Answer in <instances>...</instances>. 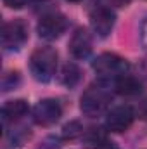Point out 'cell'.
<instances>
[{
	"instance_id": "obj_7",
	"label": "cell",
	"mask_w": 147,
	"mask_h": 149,
	"mask_svg": "<svg viewBox=\"0 0 147 149\" xmlns=\"http://www.w3.org/2000/svg\"><path fill=\"white\" fill-rule=\"evenodd\" d=\"M135 118V111L130 106H116L107 111L106 114V128L114 134L126 132Z\"/></svg>"
},
{
	"instance_id": "obj_10",
	"label": "cell",
	"mask_w": 147,
	"mask_h": 149,
	"mask_svg": "<svg viewBox=\"0 0 147 149\" xmlns=\"http://www.w3.org/2000/svg\"><path fill=\"white\" fill-rule=\"evenodd\" d=\"M28 113V102L24 99H16V101H7L2 108V121L3 128H7L9 123L19 121L24 114Z\"/></svg>"
},
{
	"instance_id": "obj_4",
	"label": "cell",
	"mask_w": 147,
	"mask_h": 149,
	"mask_svg": "<svg viewBox=\"0 0 147 149\" xmlns=\"http://www.w3.org/2000/svg\"><path fill=\"white\" fill-rule=\"evenodd\" d=\"M68 30V19L64 14L57 10H49L40 16V21L37 24V33L43 40H55Z\"/></svg>"
},
{
	"instance_id": "obj_1",
	"label": "cell",
	"mask_w": 147,
	"mask_h": 149,
	"mask_svg": "<svg viewBox=\"0 0 147 149\" xmlns=\"http://www.w3.org/2000/svg\"><path fill=\"white\" fill-rule=\"evenodd\" d=\"M57 61L59 54L54 47H38L30 56V71L37 81L47 83L54 78L57 71Z\"/></svg>"
},
{
	"instance_id": "obj_16",
	"label": "cell",
	"mask_w": 147,
	"mask_h": 149,
	"mask_svg": "<svg viewBox=\"0 0 147 149\" xmlns=\"http://www.w3.org/2000/svg\"><path fill=\"white\" fill-rule=\"evenodd\" d=\"M3 2V5H7L9 9H23L26 3H28V0H2Z\"/></svg>"
},
{
	"instance_id": "obj_18",
	"label": "cell",
	"mask_w": 147,
	"mask_h": 149,
	"mask_svg": "<svg viewBox=\"0 0 147 149\" xmlns=\"http://www.w3.org/2000/svg\"><path fill=\"white\" fill-rule=\"evenodd\" d=\"M94 149H118V146H116L114 142H109V141L106 139L104 142H101V144H99L97 148H94Z\"/></svg>"
},
{
	"instance_id": "obj_5",
	"label": "cell",
	"mask_w": 147,
	"mask_h": 149,
	"mask_svg": "<svg viewBox=\"0 0 147 149\" xmlns=\"http://www.w3.org/2000/svg\"><path fill=\"white\" fill-rule=\"evenodd\" d=\"M28 40V24L23 19H12L2 26V47L7 52L19 50Z\"/></svg>"
},
{
	"instance_id": "obj_14",
	"label": "cell",
	"mask_w": 147,
	"mask_h": 149,
	"mask_svg": "<svg viewBox=\"0 0 147 149\" xmlns=\"http://www.w3.org/2000/svg\"><path fill=\"white\" fill-rule=\"evenodd\" d=\"M19 83V73L17 71H10V73H5L3 74V80H2V88L7 92L14 87H17Z\"/></svg>"
},
{
	"instance_id": "obj_17",
	"label": "cell",
	"mask_w": 147,
	"mask_h": 149,
	"mask_svg": "<svg viewBox=\"0 0 147 149\" xmlns=\"http://www.w3.org/2000/svg\"><path fill=\"white\" fill-rule=\"evenodd\" d=\"M137 114H139L140 118H147V99H144V101L139 104V108H137Z\"/></svg>"
},
{
	"instance_id": "obj_8",
	"label": "cell",
	"mask_w": 147,
	"mask_h": 149,
	"mask_svg": "<svg viewBox=\"0 0 147 149\" xmlns=\"http://www.w3.org/2000/svg\"><path fill=\"white\" fill-rule=\"evenodd\" d=\"M116 23V14L111 7L106 5H97L92 12H90V26L92 30L99 35V37L106 38L112 31Z\"/></svg>"
},
{
	"instance_id": "obj_12",
	"label": "cell",
	"mask_w": 147,
	"mask_h": 149,
	"mask_svg": "<svg viewBox=\"0 0 147 149\" xmlns=\"http://www.w3.org/2000/svg\"><path fill=\"white\" fill-rule=\"evenodd\" d=\"M80 80H81L80 68L74 63H66L62 66V71H61V81H62V85H66L68 88H73V87L78 85Z\"/></svg>"
},
{
	"instance_id": "obj_15",
	"label": "cell",
	"mask_w": 147,
	"mask_h": 149,
	"mask_svg": "<svg viewBox=\"0 0 147 149\" xmlns=\"http://www.w3.org/2000/svg\"><path fill=\"white\" fill-rule=\"evenodd\" d=\"M139 38H140L142 47L147 49V16L142 19V23H140V28H139Z\"/></svg>"
},
{
	"instance_id": "obj_2",
	"label": "cell",
	"mask_w": 147,
	"mask_h": 149,
	"mask_svg": "<svg viewBox=\"0 0 147 149\" xmlns=\"http://www.w3.org/2000/svg\"><path fill=\"white\" fill-rule=\"evenodd\" d=\"M111 101H112V94L109 88L104 83H94L83 92L80 99V109L83 114L95 118L107 111Z\"/></svg>"
},
{
	"instance_id": "obj_6",
	"label": "cell",
	"mask_w": 147,
	"mask_h": 149,
	"mask_svg": "<svg viewBox=\"0 0 147 149\" xmlns=\"http://www.w3.org/2000/svg\"><path fill=\"white\" fill-rule=\"evenodd\" d=\"M62 116V108L57 99H42L33 108V120L40 127H52Z\"/></svg>"
},
{
	"instance_id": "obj_20",
	"label": "cell",
	"mask_w": 147,
	"mask_h": 149,
	"mask_svg": "<svg viewBox=\"0 0 147 149\" xmlns=\"http://www.w3.org/2000/svg\"><path fill=\"white\" fill-rule=\"evenodd\" d=\"M68 2H80V0H68Z\"/></svg>"
},
{
	"instance_id": "obj_11",
	"label": "cell",
	"mask_w": 147,
	"mask_h": 149,
	"mask_svg": "<svg viewBox=\"0 0 147 149\" xmlns=\"http://www.w3.org/2000/svg\"><path fill=\"white\" fill-rule=\"evenodd\" d=\"M116 92L121 94V95H126V97H133V95H139L142 92V81L132 74H123L121 78L116 80Z\"/></svg>"
},
{
	"instance_id": "obj_19",
	"label": "cell",
	"mask_w": 147,
	"mask_h": 149,
	"mask_svg": "<svg viewBox=\"0 0 147 149\" xmlns=\"http://www.w3.org/2000/svg\"><path fill=\"white\" fill-rule=\"evenodd\" d=\"M142 70H144V74L147 76V59H144V64H142Z\"/></svg>"
},
{
	"instance_id": "obj_3",
	"label": "cell",
	"mask_w": 147,
	"mask_h": 149,
	"mask_svg": "<svg viewBox=\"0 0 147 149\" xmlns=\"http://www.w3.org/2000/svg\"><path fill=\"white\" fill-rule=\"evenodd\" d=\"M92 68L102 81H111V80L116 81L118 78H121L123 74L128 73L130 63L118 54L104 52V54L95 57V61L92 63Z\"/></svg>"
},
{
	"instance_id": "obj_9",
	"label": "cell",
	"mask_w": 147,
	"mask_h": 149,
	"mask_svg": "<svg viewBox=\"0 0 147 149\" xmlns=\"http://www.w3.org/2000/svg\"><path fill=\"white\" fill-rule=\"evenodd\" d=\"M94 40L87 28H76L69 38V52L74 59H87L92 54Z\"/></svg>"
},
{
	"instance_id": "obj_13",
	"label": "cell",
	"mask_w": 147,
	"mask_h": 149,
	"mask_svg": "<svg viewBox=\"0 0 147 149\" xmlns=\"http://www.w3.org/2000/svg\"><path fill=\"white\" fill-rule=\"evenodd\" d=\"M80 135H83V127L78 121H71V123L64 125V128H62V137L64 139H69L71 141V139H76Z\"/></svg>"
}]
</instances>
